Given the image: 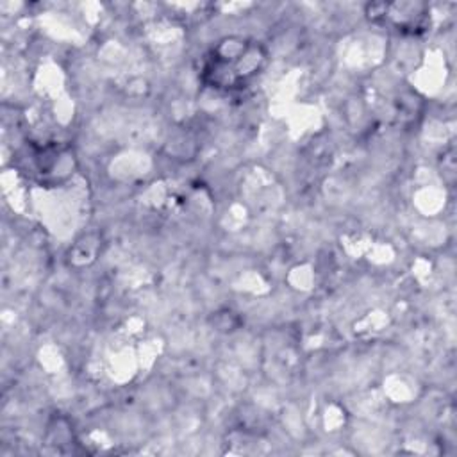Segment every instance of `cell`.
Listing matches in <instances>:
<instances>
[{
    "instance_id": "6da1fadb",
    "label": "cell",
    "mask_w": 457,
    "mask_h": 457,
    "mask_svg": "<svg viewBox=\"0 0 457 457\" xmlns=\"http://www.w3.org/2000/svg\"><path fill=\"white\" fill-rule=\"evenodd\" d=\"M266 50L259 41L230 36L218 41L202 68V80L218 91L246 87L264 68Z\"/></svg>"
},
{
    "instance_id": "7a4b0ae2",
    "label": "cell",
    "mask_w": 457,
    "mask_h": 457,
    "mask_svg": "<svg viewBox=\"0 0 457 457\" xmlns=\"http://www.w3.org/2000/svg\"><path fill=\"white\" fill-rule=\"evenodd\" d=\"M368 14L375 21L391 23L403 32H418L425 29L427 9L423 4H373Z\"/></svg>"
}]
</instances>
